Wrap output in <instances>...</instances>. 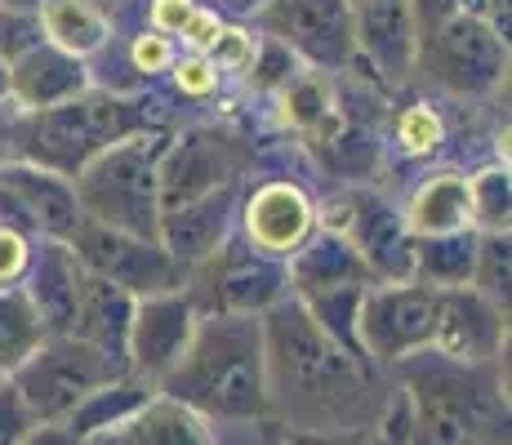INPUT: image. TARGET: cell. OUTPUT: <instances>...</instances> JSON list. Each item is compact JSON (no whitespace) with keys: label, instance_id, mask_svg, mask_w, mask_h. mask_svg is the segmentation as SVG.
Instances as JSON below:
<instances>
[{"label":"cell","instance_id":"cell-1","mask_svg":"<svg viewBox=\"0 0 512 445\" xmlns=\"http://www.w3.org/2000/svg\"><path fill=\"white\" fill-rule=\"evenodd\" d=\"M268 419L285 437L348 441L374 437L392 379L343 352L294 299L263 312Z\"/></svg>","mask_w":512,"mask_h":445},{"label":"cell","instance_id":"cell-2","mask_svg":"<svg viewBox=\"0 0 512 445\" xmlns=\"http://www.w3.org/2000/svg\"><path fill=\"white\" fill-rule=\"evenodd\" d=\"M143 130H161L147 103V89L130 94V89L94 85L72 103L45 107V112H23L5 98L0 103V165H32L58 178H76L98 152Z\"/></svg>","mask_w":512,"mask_h":445},{"label":"cell","instance_id":"cell-3","mask_svg":"<svg viewBox=\"0 0 512 445\" xmlns=\"http://www.w3.org/2000/svg\"><path fill=\"white\" fill-rule=\"evenodd\" d=\"M161 397L187 405L214 428H259L268 419L263 316H201L183 361L161 379Z\"/></svg>","mask_w":512,"mask_h":445},{"label":"cell","instance_id":"cell-4","mask_svg":"<svg viewBox=\"0 0 512 445\" xmlns=\"http://www.w3.org/2000/svg\"><path fill=\"white\" fill-rule=\"evenodd\" d=\"M410 410L406 445H508L504 365L464 370L432 352L392 370Z\"/></svg>","mask_w":512,"mask_h":445},{"label":"cell","instance_id":"cell-5","mask_svg":"<svg viewBox=\"0 0 512 445\" xmlns=\"http://www.w3.org/2000/svg\"><path fill=\"white\" fill-rule=\"evenodd\" d=\"M165 134L170 130L161 125V130H143L125 138V143H112L72 178L76 205H81L85 219L98 227H116V232L156 241V223H161L156 161H161Z\"/></svg>","mask_w":512,"mask_h":445},{"label":"cell","instance_id":"cell-6","mask_svg":"<svg viewBox=\"0 0 512 445\" xmlns=\"http://www.w3.org/2000/svg\"><path fill=\"white\" fill-rule=\"evenodd\" d=\"M415 76L459 103H486L508 85V36L472 9H459L419 36Z\"/></svg>","mask_w":512,"mask_h":445},{"label":"cell","instance_id":"cell-7","mask_svg":"<svg viewBox=\"0 0 512 445\" xmlns=\"http://www.w3.org/2000/svg\"><path fill=\"white\" fill-rule=\"evenodd\" d=\"M116 379H125L121 361L103 356L90 343L67 339V334H49L41 348L9 374V388L23 397L41 428H63L76 405Z\"/></svg>","mask_w":512,"mask_h":445},{"label":"cell","instance_id":"cell-8","mask_svg":"<svg viewBox=\"0 0 512 445\" xmlns=\"http://www.w3.org/2000/svg\"><path fill=\"white\" fill-rule=\"evenodd\" d=\"M183 290L192 294L201 316H263L290 299V272L285 259L259 254L241 236H232L201 267L187 272Z\"/></svg>","mask_w":512,"mask_h":445},{"label":"cell","instance_id":"cell-9","mask_svg":"<svg viewBox=\"0 0 512 445\" xmlns=\"http://www.w3.org/2000/svg\"><path fill=\"white\" fill-rule=\"evenodd\" d=\"M254 174V143L232 134L228 125H183L165 134L161 161H156V187L161 210L219 192L228 183H245Z\"/></svg>","mask_w":512,"mask_h":445},{"label":"cell","instance_id":"cell-10","mask_svg":"<svg viewBox=\"0 0 512 445\" xmlns=\"http://www.w3.org/2000/svg\"><path fill=\"white\" fill-rule=\"evenodd\" d=\"M437 299L441 290L401 281V285H370L357 308V348L379 374H392L410 356L432 348L437 330Z\"/></svg>","mask_w":512,"mask_h":445},{"label":"cell","instance_id":"cell-11","mask_svg":"<svg viewBox=\"0 0 512 445\" xmlns=\"http://www.w3.org/2000/svg\"><path fill=\"white\" fill-rule=\"evenodd\" d=\"M254 27L308 72L357 67V36H352L348 0H268L254 14Z\"/></svg>","mask_w":512,"mask_h":445},{"label":"cell","instance_id":"cell-12","mask_svg":"<svg viewBox=\"0 0 512 445\" xmlns=\"http://www.w3.org/2000/svg\"><path fill=\"white\" fill-rule=\"evenodd\" d=\"M317 227H334L348 236L357 259L366 263L374 285H401L410 281V232L401 219V201L357 187V192L339 196L330 205H317Z\"/></svg>","mask_w":512,"mask_h":445},{"label":"cell","instance_id":"cell-13","mask_svg":"<svg viewBox=\"0 0 512 445\" xmlns=\"http://www.w3.org/2000/svg\"><path fill=\"white\" fill-rule=\"evenodd\" d=\"M67 245L85 263V272L103 276L107 285L125 290L130 299H152V294H170L187 285L183 267L161 250V241H147V236H130L85 219Z\"/></svg>","mask_w":512,"mask_h":445},{"label":"cell","instance_id":"cell-14","mask_svg":"<svg viewBox=\"0 0 512 445\" xmlns=\"http://www.w3.org/2000/svg\"><path fill=\"white\" fill-rule=\"evenodd\" d=\"M317 196L299 183V178L268 174V178H245L241 187V210H236V236L254 245L259 254L272 259H290L312 232H317Z\"/></svg>","mask_w":512,"mask_h":445},{"label":"cell","instance_id":"cell-15","mask_svg":"<svg viewBox=\"0 0 512 445\" xmlns=\"http://www.w3.org/2000/svg\"><path fill=\"white\" fill-rule=\"evenodd\" d=\"M196 321H201V312H196L187 290L134 299L130 339H125V374L156 392L165 374L183 361L187 343L196 334Z\"/></svg>","mask_w":512,"mask_h":445},{"label":"cell","instance_id":"cell-16","mask_svg":"<svg viewBox=\"0 0 512 445\" xmlns=\"http://www.w3.org/2000/svg\"><path fill=\"white\" fill-rule=\"evenodd\" d=\"M0 223L27 232L32 241H72L85 223L72 178L32 165H0Z\"/></svg>","mask_w":512,"mask_h":445},{"label":"cell","instance_id":"cell-17","mask_svg":"<svg viewBox=\"0 0 512 445\" xmlns=\"http://www.w3.org/2000/svg\"><path fill=\"white\" fill-rule=\"evenodd\" d=\"M432 356L464 370H490L504 365L508 352V312L486 303L472 290H441L437 330H432Z\"/></svg>","mask_w":512,"mask_h":445},{"label":"cell","instance_id":"cell-18","mask_svg":"<svg viewBox=\"0 0 512 445\" xmlns=\"http://www.w3.org/2000/svg\"><path fill=\"white\" fill-rule=\"evenodd\" d=\"M352 9V36H357V63L370 67L374 81L410 85L419 63V27L406 0H361Z\"/></svg>","mask_w":512,"mask_h":445},{"label":"cell","instance_id":"cell-19","mask_svg":"<svg viewBox=\"0 0 512 445\" xmlns=\"http://www.w3.org/2000/svg\"><path fill=\"white\" fill-rule=\"evenodd\" d=\"M241 187L245 183H228L219 192H205L196 201H183L174 210H161L156 223V241L170 254L183 272L201 267L219 245H228L236 236V210H241Z\"/></svg>","mask_w":512,"mask_h":445},{"label":"cell","instance_id":"cell-20","mask_svg":"<svg viewBox=\"0 0 512 445\" xmlns=\"http://www.w3.org/2000/svg\"><path fill=\"white\" fill-rule=\"evenodd\" d=\"M94 89V72L85 58L67 54L58 45H36L18 63H9V103L23 112H45V107H63Z\"/></svg>","mask_w":512,"mask_h":445},{"label":"cell","instance_id":"cell-21","mask_svg":"<svg viewBox=\"0 0 512 445\" xmlns=\"http://www.w3.org/2000/svg\"><path fill=\"white\" fill-rule=\"evenodd\" d=\"M81 281H85V267L76 259V250L67 241H36L32 245V263L23 272V290L32 299L36 316L45 325V339L49 334H67L72 330V316H76V299H81Z\"/></svg>","mask_w":512,"mask_h":445},{"label":"cell","instance_id":"cell-22","mask_svg":"<svg viewBox=\"0 0 512 445\" xmlns=\"http://www.w3.org/2000/svg\"><path fill=\"white\" fill-rule=\"evenodd\" d=\"M410 241L419 236H455L472 232V201H468V174L464 170H428L415 183V192L401 201Z\"/></svg>","mask_w":512,"mask_h":445},{"label":"cell","instance_id":"cell-23","mask_svg":"<svg viewBox=\"0 0 512 445\" xmlns=\"http://www.w3.org/2000/svg\"><path fill=\"white\" fill-rule=\"evenodd\" d=\"M290 272V294H321V290H348V285H374L366 263L348 245V236L334 227H317L299 250L285 259Z\"/></svg>","mask_w":512,"mask_h":445},{"label":"cell","instance_id":"cell-24","mask_svg":"<svg viewBox=\"0 0 512 445\" xmlns=\"http://www.w3.org/2000/svg\"><path fill=\"white\" fill-rule=\"evenodd\" d=\"M94 445H219V432L196 410L152 392L121 428H112Z\"/></svg>","mask_w":512,"mask_h":445},{"label":"cell","instance_id":"cell-25","mask_svg":"<svg viewBox=\"0 0 512 445\" xmlns=\"http://www.w3.org/2000/svg\"><path fill=\"white\" fill-rule=\"evenodd\" d=\"M85 267V263H81ZM130 316H134V299L116 285H107L103 276L85 272L81 281V299H76V316L67 339L90 343L103 356L125 365V339H130Z\"/></svg>","mask_w":512,"mask_h":445},{"label":"cell","instance_id":"cell-26","mask_svg":"<svg viewBox=\"0 0 512 445\" xmlns=\"http://www.w3.org/2000/svg\"><path fill=\"white\" fill-rule=\"evenodd\" d=\"M41 27H45L49 45L67 49V54L85 58V63H90L94 54H103L116 36L112 9H103L98 0H45Z\"/></svg>","mask_w":512,"mask_h":445},{"label":"cell","instance_id":"cell-27","mask_svg":"<svg viewBox=\"0 0 512 445\" xmlns=\"http://www.w3.org/2000/svg\"><path fill=\"white\" fill-rule=\"evenodd\" d=\"M477 267V232L419 236L410 245V281L428 290H468Z\"/></svg>","mask_w":512,"mask_h":445},{"label":"cell","instance_id":"cell-28","mask_svg":"<svg viewBox=\"0 0 512 445\" xmlns=\"http://www.w3.org/2000/svg\"><path fill=\"white\" fill-rule=\"evenodd\" d=\"M152 397V388L147 383H139V379H116V383H107V388H98L94 397H85L81 405L72 410V419L63 423L67 432H72L81 445H94V441H103L112 428H121L125 419H130L139 405Z\"/></svg>","mask_w":512,"mask_h":445},{"label":"cell","instance_id":"cell-29","mask_svg":"<svg viewBox=\"0 0 512 445\" xmlns=\"http://www.w3.org/2000/svg\"><path fill=\"white\" fill-rule=\"evenodd\" d=\"M45 343V325L36 316L23 285H0V374H14Z\"/></svg>","mask_w":512,"mask_h":445},{"label":"cell","instance_id":"cell-30","mask_svg":"<svg viewBox=\"0 0 512 445\" xmlns=\"http://www.w3.org/2000/svg\"><path fill=\"white\" fill-rule=\"evenodd\" d=\"M472 232L477 236H512V178L508 165L490 161L468 174Z\"/></svg>","mask_w":512,"mask_h":445},{"label":"cell","instance_id":"cell-31","mask_svg":"<svg viewBox=\"0 0 512 445\" xmlns=\"http://www.w3.org/2000/svg\"><path fill=\"white\" fill-rule=\"evenodd\" d=\"M472 294L508 312L512 294V236H477V267H472Z\"/></svg>","mask_w":512,"mask_h":445},{"label":"cell","instance_id":"cell-32","mask_svg":"<svg viewBox=\"0 0 512 445\" xmlns=\"http://www.w3.org/2000/svg\"><path fill=\"white\" fill-rule=\"evenodd\" d=\"M441 138H446V130H441V116L432 103H410L406 112L397 116V125H392V143H397L401 156H432L441 147Z\"/></svg>","mask_w":512,"mask_h":445},{"label":"cell","instance_id":"cell-33","mask_svg":"<svg viewBox=\"0 0 512 445\" xmlns=\"http://www.w3.org/2000/svg\"><path fill=\"white\" fill-rule=\"evenodd\" d=\"M36 45H45L41 14H9V9H0V63L5 67L18 63Z\"/></svg>","mask_w":512,"mask_h":445},{"label":"cell","instance_id":"cell-34","mask_svg":"<svg viewBox=\"0 0 512 445\" xmlns=\"http://www.w3.org/2000/svg\"><path fill=\"white\" fill-rule=\"evenodd\" d=\"M165 76H170L174 89H179L183 98H210L214 89L223 85V72H219V67H214L205 54H187V49H183L179 58H174V67H170Z\"/></svg>","mask_w":512,"mask_h":445},{"label":"cell","instance_id":"cell-35","mask_svg":"<svg viewBox=\"0 0 512 445\" xmlns=\"http://www.w3.org/2000/svg\"><path fill=\"white\" fill-rule=\"evenodd\" d=\"M174 58H179V45L165 41L152 27H143L130 41V63H134V72H143V76H165L174 67Z\"/></svg>","mask_w":512,"mask_h":445},{"label":"cell","instance_id":"cell-36","mask_svg":"<svg viewBox=\"0 0 512 445\" xmlns=\"http://www.w3.org/2000/svg\"><path fill=\"white\" fill-rule=\"evenodd\" d=\"M36 428H41V423L32 419V410H27L23 397H18L5 379L0 383V445H23Z\"/></svg>","mask_w":512,"mask_h":445},{"label":"cell","instance_id":"cell-37","mask_svg":"<svg viewBox=\"0 0 512 445\" xmlns=\"http://www.w3.org/2000/svg\"><path fill=\"white\" fill-rule=\"evenodd\" d=\"M32 236L18 232V227L0 223V285H18L27 272V263H32Z\"/></svg>","mask_w":512,"mask_h":445},{"label":"cell","instance_id":"cell-38","mask_svg":"<svg viewBox=\"0 0 512 445\" xmlns=\"http://www.w3.org/2000/svg\"><path fill=\"white\" fill-rule=\"evenodd\" d=\"M406 5H410V14H415V27L423 36V32H432V27H441L446 18H455L459 9H468V0H406Z\"/></svg>","mask_w":512,"mask_h":445},{"label":"cell","instance_id":"cell-39","mask_svg":"<svg viewBox=\"0 0 512 445\" xmlns=\"http://www.w3.org/2000/svg\"><path fill=\"white\" fill-rule=\"evenodd\" d=\"M263 5H268V0H214L210 9H214V14L223 9V14H232V18H254Z\"/></svg>","mask_w":512,"mask_h":445},{"label":"cell","instance_id":"cell-40","mask_svg":"<svg viewBox=\"0 0 512 445\" xmlns=\"http://www.w3.org/2000/svg\"><path fill=\"white\" fill-rule=\"evenodd\" d=\"M23 445H81V441H76L67 428H36Z\"/></svg>","mask_w":512,"mask_h":445},{"label":"cell","instance_id":"cell-41","mask_svg":"<svg viewBox=\"0 0 512 445\" xmlns=\"http://www.w3.org/2000/svg\"><path fill=\"white\" fill-rule=\"evenodd\" d=\"M45 0H0V9H9V14H41Z\"/></svg>","mask_w":512,"mask_h":445},{"label":"cell","instance_id":"cell-42","mask_svg":"<svg viewBox=\"0 0 512 445\" xmlns=\"http://www.w3.org/2000/svg\"><path fill=\"white\" fill-rule=\"evenodd\" d=\"M5 98H9V67L0 63V103H5Z\"/></svg>","mask_w":512,"mask_h":445},{"label":"cell","instance_id":"cell-43","mask_svg":"<svg viewBox=\"0 0 512 445\" xmlns=\"http://www.w3.org/2000/svg\"><path fill=\"white\" fill-rule=\"evenodd\" d=\"M98 5H103V9H107V0H98Z\"/></svg>","mask_w":512,"mask_h":445},{"label":"cell","instance_id":"cell-44","mask_svg":"<svg viewBox=\"0 0 512 445\" xmlns=\"http://www.w3.org/2000/svg\"><path fill=\"white\" fill-rule=\"evenodd\" d=\"M0 383H5V374H0Z\"/></svg>","mask_w":512,"mask_h":445}]
</instances>
